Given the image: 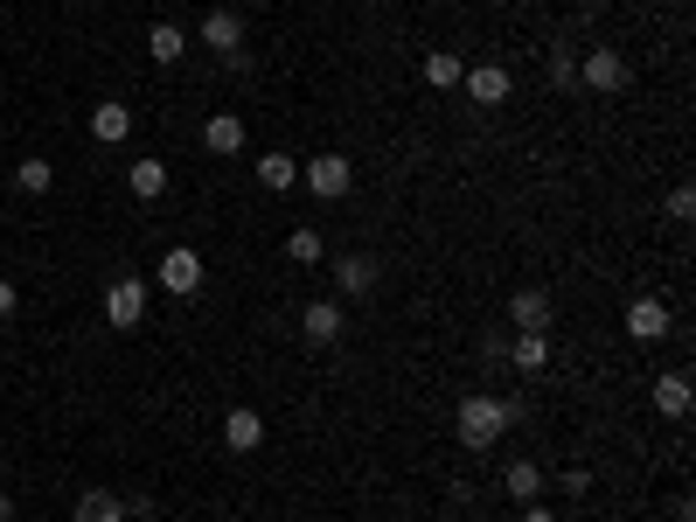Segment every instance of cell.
I'll list each match as a JSON object with an SVG mask.
<instances>
[{
	"mask_svg": "<svg viewBox=\"0 0 696 522\" xmlns=\"http://www.w3.org/2000/svg\"><path fill=\"white\" fill-rule=\"evenodd\" d=\"M334 286L342 293H355V300H363V293H376V258H334Z\"/></svg>",
	"mask_w": 696,
	"mask_h": 522,
	"instance_id": "e0dca14e",
	"label": "cell"
},
{
	"mask_svg": "<svg viewBox=\"0 0 696 522\" xmlns=\"http://www.w3.org/2000/svg\"><path fill=\"white\" fill-rule=\"evenodd\" d=\"M627 78H634V70H627V56L606 49V43H599V49L586 56V63H578V84L599 91V98H620V91H627Z\"/></svg>",
	"mask_w": 696,
	"mask_h": 522,
	"instance_id": "3957f363",
	"label": "cell"
},
{
	"mask_svg": "<svg viewBox=\"0 0 696 522\" xmlns=\"http://www.w3.org/2000/svg\"><path fill=\"white\" fill-rule=\"evenodd\" d=\"M460 78H467V63H460L453 49H432V56H425V84H432V91H460Z\"/></svg>",
	"mask_w": 696,
	"mask_h": 522,
	"instance_id": "44dd1931",
	"label": "cell"
},
{
	"mask_svg": "<svg viewBox=\"0 0 696 522\" xmlns=\"http://www.w3.org/2000/svg\"><path fill=\"white\" fill-rule=\"evenodd\" d=\"M453 432L467 453H487L502 432H509V404L502 398H487V390H474V398H460V412H453Z\"/></svg>",
	"mask_w": 696,
	"mask_h": 522,
	"instance_id": "6da1fadb",
	"label": "cell"
},
{
	"mask_svg": "<svg viewBox=\"0 0 696 522\" xmlns=\"http://www.w3.org/2000/svg\"><path fill=\"white\" fill-rule=\"evenodd\" d=\"M662 210H669V223H689V216H696V189H689V181H683V189H669Z\"/></svg>",
	"mask_w": 696,
	"mask_h": 522,
	"instance_id": "484cf974",
	"label": "cell"
},
{
	"mask_svg": "<svg viewBox=\"0 0 696 522\" xmlns=\"http://www.w3.org/2000/svg\"><path fill=\"white\" fill-rule=\"evenodd\" d=\"M286 258H293V265H321V230H293Z\"/></svg>",
	"mask_w": 696,
	"mask_h": 522,
	"instance_id": "cb8c5ba5",
	"label": "cell"
},
{
	"mask_svg": "<svg viewBox=\"0 0 696 522\" xmlns=\"http://www.w3.org/2000/svg\"><path fill=\"white\" fill-rule=\"evenodd\" d=\"M105 321L119 328V334L146 321V278H111V293H105Z\"/></svg>",
	"mask_w": 696,
	"mask_h": 522,
	"instance_id": "5b68a950",
	"label": "cell"
},
{
	"mask_svg": "<svg viewBox=\"0 0 696 522\" xmlns=\"http://www.w3.org/2000/svg\"><path fill=\"white\" fill-rule=\"evenodd\" d=\"M202 43L223 49V56L244 49V14H237V8H210V14H202Z\"/></svg>",
	"mask_w": 696,
	"mask_h": 522,
	"instance_id": "4fadbf2b",
	"label": "cell"
},
{
	"mask_svg": "<svg viewBox=\"0 0 696 522\" xmlns=\"http://www.w3.org/2000/svg\"><path fill=\"white\" fill-rule=\"evenodd\" d=\"M202 146H210L216 161L244 154V119H237V111H210V119H202Z\"/></svg>",
	"mask_w": 696,
	"mask_h": 522,
	"instance_id": "7c38bea8",
	"label": "cell"
},
{
	"mask_svg": "<svg viewBox=\"0 0 696 522\" xmlns=\"http://www.w3.org/2000/svg\"><path fill=\"white\" fill-rule=\"evenodd\" d=\"M502 495L522 501V509H530V501H543V467H536V460H509V474H502Z\"/></svg>",
	"mask_w": 696,
	"mask_h": 522,
	"instance_id": "9a60e30c",
	"label": "cell"
},
{
	"mask_svg": "<svg viewBox=\"0 0 696 522\" xmlns=\"http://www.w3.org/2000/svg\"><path fill=\"white\" fill-rule=\"evenodd\" d=\"M299 181H307L321 202H342V195L355 189V161H349V154H314L307 167H299Z\"/></svg>",
	"mask_w": 696,
	"mask_h": 522,
	"instance_id": "7a4b0ae2",
	"label": "cell"
},
{
	"mask_svg": "<svg viewBox=\"0 0 696 522\" xmlns=\"http://www.w3.org/2000/svg\"><path fill=\"white\" fill-rule=\"evenodd\" d=\"M342 328H349V313L334 307V300H314L307 313H299V334H307L314 348H328V342H342Z\"/></svg>",
	"mask_w": 696,
	"mask_h": 522,
	"instance_id": "9c48e42d",
	"label": "cell"
},
{
	"mask_svg": "<svg viewBox=\"0 0 696 522\" xmlns=\"http://www.w3.org/2000/svg\"><path fill=\"white\" fill-rule=\"evenodd\" d=\"M14 307H22V293H14L8 278H0V321H14Z\"/></svg>",
	"mask_w": 696,
	"mask_h": 522,
	"instance_id": "4316f807",
	"label": "cell"
},
{
	"mask_svg": "<svg viewBox=\"0 0 696 522\" xmlns=\"http://www.w3.org/2000/svg\"><path fill=\"white\" fill-rule=\"evenodd\" d=\"M126 189H133L140 202H161L167 195V161L161 154H140L133 167H126Z\"/></svg>",
	"mask_w": 696,
	"mask_h": 522,
	"instance_id": "5bb4252c",
	"label": "cell"
},
{
	"mask_svg": "<svg viewBox=\"0 0 696 522\" xmlns=\"http://www.w3.org/2000/svg\"><path fill=\"white\" fill-rule=\"evenodd\" d=\"M154 278H161V293H175V300H188V293H202V251H188V245H175L154 265Z\"/></svg>",
	"mask_w": 696,
	"mask_h": 522,
	"instance_id": "277c9868",
	"label": "cell"
},
{
	"mask_svg": "<svg viewBox=\"0 0 696 522\" xmlns=\"http://www.w3.org/2000/svg\"><path fill=\"white\" fill-rule=\"evenodd\" d=\"M509 321H516V328H551V293H543V286H522L516 300H509Z\"/></svg>",
	"mask_w": 696,
	"mask_h": 522,
	"instance_id": "ac0fdd59",
	"label": "cell"
},
{
	"mask_svg": "<svg viewBox=\"0 0 696 522\" xmlns=\"http://www.w3.org/2000/svg\"><path fill=\"white\" fill-rule=\"evenodd\" d=\"M49 181H56V167L43 154H28L22 167H14V189H22V195H49Z\"/></svg>",
	"mask_w": 696,
	"mask_h": 522,
	"instance_id": "603a6c76",
	"label": "cell"
},
{
	"mask_svg": "<svg viewBox=\"0 0 696 522\" xmlns=\"http://www.w3.org/2000/svg\"><path fill=\"white\" fill-rule=\"evenodd\" d=\"M460 91H467V98H474V105H509L516 78H509V63H467Z\"/></svg>",
	"mask_w": 696,
	"mask_h": 522,
	"instance_id": "8992f818",
	"label": "cell"
},
{
	"mask_svg": "<svg viewBox=\"0 0 696 522\" xmlns=\"http://www.w3.org/2000/svg\"><path fill=\"white\" fill-rule=\"evenodd\" d=\"M551 91H578V56H571V49L551 56Z\"/></svg>",
	"mask_w": 696,
	"mask_h": 522,
	"instance_id": "d4e9b609",
	"label": "cell"
},
{
	"mask_svg": "<svg viewBox=\"0 0 696 522\" xmlns=\"http://www.w3.org/2000/svg\"><path fill=\"white\" fill-rule=\"evenodd\" d=\"M146 49H154V63H181L188 56V35L175 22H154V35H146Z\"/></svg>",
	"mask_w": 696,
	"mask_h": 522,
	"instance_id": "7402d4cb",
	"label": "cell"
},
{
	"mask_svg": "<svg viewBox=\"0 0 696 522\" xmlns=\"http://www.w3.org/2000/svg\"><path fill=\"white\" fill-rule=\"evenodd\" d=\"M0 522H14V495L8 488H0Z\"/></svg>",
	"mask_w": 696,
	"mask_h": 522,
	"instance_id": "f1b7e54d",
	"label": "cell"
},
{
	"mask_svg": "<svg viewBox=\"0 0 696 522\" xmlns=\"http://www.w3.org/2000/svg\"><path fill=\"white\" fill-rule=\"evenodd\" d=\"M126 133H133V111H126L119 98H98V105H91V140H98V146H119Z\"/></svg>",
	"mask_w": 696,
	"mask_h": 522,
	"instance_id": "30bf717a",
	"label": "cell"
},
{
	"mask_svg": "<svg viewBox=\"0 0 696 522\" xmlns=\"http://www.w3.org/2000/svg\"><path fill=\"white\" fill-rule=\"evenodd\" d=\"M223 446H231V453H258V446H266V418H258L251 404H237V412L223 418Z\"/></svg>",
	"mask_w": 696,
	"mask_h": 522,
	"instance_id": "8fae6325",
	"label": "cell"
},
{
	"mask_svg": "<svg viewBox=\"0 0 696 522\" xmlns=\"http://www.w3.org/2000/svg\"><path fill=\"white\" fill-rule=\"evenodd\" d=\"M78 522H126V501L111 488H84L78 495Z\"/></svg>",
	"mask_w": 696,
	"mask_h": 522,
	"instance_id": "d6986e66",
	"label": "cell"
},
{
	"mask_svg": "<svg viewBox=\"0 0 696 522\" xmlns=\"http://www.w3.org/2000/svg\"><path fill=\"white\" fill-rule=\"evenodd\" d=\"M522 522H557V515L543 509V501H530V509H522Z\"/></svg>",
	"mask_w": 696,
	"mask_h": 522,
	"instance_id": "83f0119b",
	"label": "cell"
},
{
	"mask_svg": "<svg viewBox=\"0 0 696 522\" xmlns=\"http://www.w3.org/2000/svg\"><path fill=\"white\" fill-rule=\"evenodd\" d=\"M620 328H627V334H634V342H662V334H669L675 321H669V307H662V300H654V293H641V300H634V307H627V321H620Z\"/></svg>",
	"mask_w": 696,
	"mask_h": 522,
	"instance_id": "ba28073f",
	"label": "cell"
},
{
	"mask_svg": "<svg viewBox=\"0 0 696 522\" xmlns=\"http://www.w3.org/2000/svg\"><path fill=\"white\" fill-rule=\"evenodd\" d=\"M509 363L522 369V377H543V369H551V328H516Z\"/></svg>",
	"mask_w": 696,
	"mask_h": 522,
	"instance_id": "52a82bcc",
	"label": "cell"
},
{
	"mask_svg": "<svg viewBox=\"0 0 696 522\" xmlns=\"http://www.w3.org/2000/svg\"><path fill=\"white\" fill-rule=\"evenodd\" d=\"M258 181H266L272 195H286V189H299V161L293 154H258Z\"/></svg>",
	"mask_w": 696,
	"mask_h": 522,
	"instance_id": "ffe728a7",
	"label": "cell"
},
{
	"mask_svg": "<svg viewBox=\"0 0 696 522\" xmlns=\"http://www.w3.org/2000/svg\"><path fill=\"white\" fill-rule=\"evenodd\" d=\"M689 404H696V390H689L683 369H675V377H654V412L662 418H689Z\"/></svg>",
	"mask_w": 696,
	"mask_h": 522,
	"instance_id": "2e32d148",
	"label": "cell"
}]
</instances>
